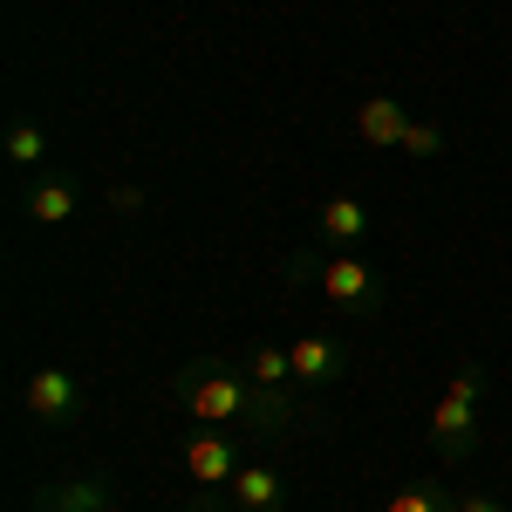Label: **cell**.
<instances>
[{"mask_svg": "<svg viewBox=\"0 0 512 512\" xmlns=\"http://www.w3.org/2000/svg\"><path fill=\"white\" fill-rule=\"evenodd\" d=\"M226 499H233V512H280L287 506V478H280L274 465H239V478L226 485Z\"/></svg>", "mask_w": 512, "mask_h": 512, "instance_id": "9c48e42d", "label": "cell"}, {"mask_svg": "<svg viewBox=\"0 0 512 512\" xmlns=\"http://www.w3.org/2000/svg\"><path fill=\"white\" fill-rule=\"evenodd\" d=\"M41 512H69V506H41Z\"/></svg>", "mask_w": 512, "mask_h": 512, "instance_id": "ac0fdd59", "label": "cell"}, {"mask_svg": "<svg viewBox=\"0 0 512 512\" xmlns=\"http://www.w3.org/2000/svg\"><path fill=\"white\" fill-rule=\"evenodd\" d=\"M396 151H403V158H444V130L410 117V130H403V144H396Z\"/></svg>", "mask_w": 512, "mask_h": 512, "instance_id": "9a60e30c", "label": "cell"}, {"mask_svg": "<svg viewBox=\"0 0 512 512\" xmlns=\"http://www.w3.org/2000/svg\"><path fill=\"white\" fill-rule=\"evenodd\" d=\"M315 239H321V246H335V253H355V246L369 239V205L349 198V192H335L315 212Z\"/></svg>", "mask_w": 512, "mask_h": 512, "instance_id": "52a82bcc", "label": "cell"}, {"mask_svg": "<svg viewBox=\"0 0 512 512\" xmlns=\"http://www.w3.org/2000/svg\"><path fill=\"white\" fill-rule=\"evenodd\" d=\"M451 512H506V506H499V499H485V492H458Z\"/></svg>", "mask_w": 512, "mask_h": 512, "instance_id": "2e32d148", "label": "cell"}, {"mask_svg": "<svg viewBox=\"0 0 512 512\" xmlns=\"http://www.w3.org/2000/svg\"><path fill=\"white\" fill-rule=\"evenodd\" d=\"M478 403H485V369H478V362H458L451 383H444V396H437L431 417H424V437H431V451L444 458V465H472Z\"/></svg>", "mask_w": 512, "mask_h": 512, "instance_id": "3957f363", "label": "cell"}, {"mask_svg": "<svg viewBox=\"0 0 512 512\" xmlns=\"http://www.w3.org/2000/svg\"><path fill=\"white\" fill-rule=\"evenodd\" d=\"M287 280H301V287H315L328 308H342V315H376L383 301H390V287L383 274L369 267V260H355V253H294L287 260Z\"/></svg>", "mask_w": 512, "mask_h": 512, "instance_id": "6da1fadb", "label": "cell"}, {"mask_svg": "<svg viewBox=\"0 0 512 512\" xmlns=\"http://www.w3.org/2000/svg\"><path fill=\"white\" fill-rule=\"evenodd\" d=\"M41 506H69V512H110V485H103V478H48Z\"/></svg>", "mask_w": 512, "mask_h": 512, "instance_id": "4fadbf2b", "label": "cell"}, {"mask_svg": "<svg viewBox=\"0 0 512 512\" xmlns=\"http://www.w3.org/2000/svg\"><path fill=\"white\" fill-rule=\"evenodd\" d=\"M287 355H294V383H301V390H335V383L349 376V349H342L335 335H294Z\"/></svg>", "mask_w": 512, "mask_h": 512, "instance_id": "8992f818", "label": "cell"}, {"mask_svg": "<svg viewBox=\"0 0 512 512\" xmlns=\"http://www.w3.org/2000/svg\"><path fill=\"white\" fill-rule=\"evenodd\" d=\"M185 478H192V492H226L239 478V451L226 431H198L185 444Z\"/></svg>", "mask_w": 512, "mask_h": 512, "instance_id": "5b68a950", "label": "cell"}, {"mask_svg": "<svg viewBox=\"0 0 512 512\" xmlns=\"http://www.w3.org/2000/svg\"><path fill=\"white\" fill-rule=\"evenodd\" d=\"M76 205H82V192L69 185V178H35V185L21 192V212H28L35 226H69Z\"/></svg>", "mask_w": 512, "mask_h": 512, "instance_id": "30bf717a", "label": "cell"}, {"mask_svg": "<svg viewBox=\"0 0 512 512\" xmlns=\"http://www.w3.org/2000/svg\"><path fill=\"white\" fill-rule=\"evenodd\" d=\"M110 205H117V212H144V192H137V185H117Z\"/></svg>", "mask_w": 512, "mask_h": 512, "instance_id": "e0dca14e", "label": "cell"}, {"mask_svg": "<svg viewBox=\"0 0 512 512\" xmlns=\"http://www.w3.org/2000/svg\"><path fill=\"white\" fill-rule=\"evenodd\" d=\"M171 390H178V403L192 410L205 431H219V424H253V383H246V369L219 362V355L185 362Z\"/></svg>", "mask_w": 512, "mask_h": 512, "instance_id": "7a4b0ae2", "label": "cell"}, {"mask_svg": "<svg viewBox=\"0 0 512 512\" xmlns=\"http://www.w3.org/2000/svg\"><path fill=\"white\" fill-rule=\"evenodd\" d=\"M0 151H7L14 171H41V164H48V130H41L35 117H14L7 137H0Z\"/></svg>", "mask_w": 512, "mask_h": 512, "instance_id": "7c38bea8", "label": "cell"}, {"mask_svg": "<svg viewBox=\"0 0 512 512\" xmlns=\"http://www.w3.org/2000/svg\"><path fill=\"white\" fill-rule=\"evenodd\" d=\"M239 369H246L253 390H294V355H287V342H253Z\"/></svg>", "mask_w": 512, "mask_h": 512, "instance_id": "8fae6325", "label": "cell"}, {"mask_svg": "<svg viewBox=\"0 0 512 512\" xmlns=\"http://www.w3.org/2000/svg\"><path fill=\"white\" fill-rule=\"evenodd\" d=\"M21 410L35 417V424H76L82 417V383L69 376V369H35L28 383H21Z\"/></svg>", "mask_w": 512, "mask_h": 512, "instance_id": "277c9868", "label": "cell"}, {"mask_svg": "<svg viewBox=\"0 0 512 512\" xmlns=\"http://www.w3.org/2000/svg\"><path fill=\"white\" fill-rule=\"evenodd\" d=\"M403 130H410V110H403L396 96H369V103L355 110V137H362L369 151H396Z\"/></svg>", "mask_w": 512, "mask_h": 512, "instance_id": "ba28073f", "label": "cell"}, {"mask_svg": "<svg viewBox=\"0 0 512 512\" xmlns=\"http://www.w3.org/2000/svg\"><path fill=\"white\" fill-rule=\"evenodd\" d=\"M451 485H437V478H410V485H396L390 499H383V512H451Z\"/></svg>", "mask_w": 512, "mask_h": 512, "instance_id": "5bb4252c", "label": "cell"}]
</instances>
